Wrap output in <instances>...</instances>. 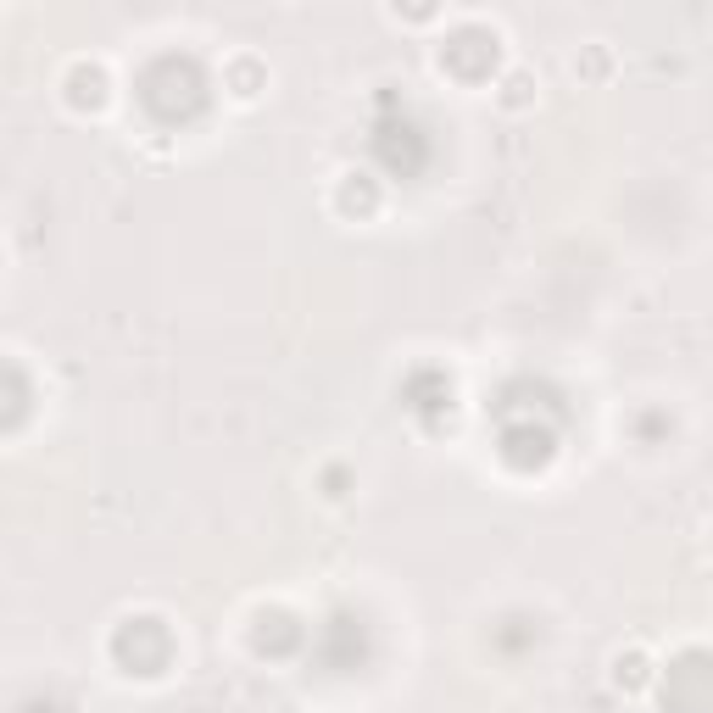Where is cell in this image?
Segmentation results:
<instances>
[{
	"instance_id": "obj_1",
	"label": "cell",
	"mask_w": 713,
	"mask_h": 713,
	"mask_svg": "<svg viewBox=\"0 0 713 713\" xmlns=\"http://www.w3.org/2000/svg\"><path fill=\"white\" fill-rule=\"evenodd\" d=\"M524 90H529V78H524V73H513V78H508V95H501V101H508V106H518V101H524Z\"/></svg>"
}]
</instances>
